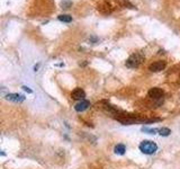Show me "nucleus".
I'll list each match as a JSON object with an SVG mask.
<instances>
[{"instance_id": "nucleus-1", "label": "nucleus", "mask_w": 180, "mask_h": 169, "mask_svg": "<svg viewBox=\"0 0 180 169\" xmlns=\"http://www.w3.org/2000/svg\"><path fill=\"white\" fill-rule=\"evenodd\" d=\"M139 149L141 150V152H143L144 154H153L157 152L158 150V145L153 141H150V140H144L142 141L139 145Z\"/></svg>"}, {"instance_id": "nucleus-2", "label": "nucleus", "mask_w": 180, "mask_h": 169, "mask_svg": "<svg viewBox=\"0 0 180 169\" xmlns=\"http://www.w3.org/2000/svg\"><path fill=\"white\" fill-rule=\"evenodd\" d=\"M144 60V56L142 55L141 53H135V54H132V55L126 60V67L128 68H137L140 64L142 63V61Z\"/></svg>"}, {"instance_id": "nucleus-3", "label": "nucleus", "mask_w": 180, "mask_h": 169, "mask_svg": "<svg viewBox=\"0 0 180 169\" xmlns=\"http://www.w3.org/2000/svg\"><path fill=\"white\" fill-rule=\"evenodd\" d=\"M164 68H165V62L162 61V60H159V61H155V62L151 63L150 67H149V70L152 72H159V71H162Z\"/></svg>"}, {"instance_id": "nucleus-4", "label": "nucleus", "mask_w": 180, "mask_h": 169, "mask_svg": "<svg viewBox=\"0 0 180 169\" xmlns=\"http://www.w3.org/2000/svg\"><path fill=\"white\" fill-rule=\"evenodd\" d=\"M149 97L152 98V99H160V98H162L163 95H164V92H163L162 89L160 88H152L149 90Z\"/></svg>"}, {"instance_id": "nucleus-5", "label": "nucleus", "mask_w": 180, "mask_h": 169, "mask_svg": "<svg viewBox=\"0 0 180 169\" xmlns=\"http://www.w3.org/2000/svg\"><path fill=\"white\" fill-rule=\"evenodd\" d=\"M71 97L73 98L74 101H83L86 97V92L81 88H76L73 92H71Z\"/></svg>"}, {"instance_id": "nucleus-6", "label": "nucleus", "mask_w": 180, "mask_h": 169, "mask_svg": "<svg viewBox=\"0 0 180 169\" xmlns=\"http://www.w3.org/2000/svg\"><path fill=\"white\" fill-rule=\"evenodd\" d=\"M6 99L14 101V103H21V101H25V97H24V95H21V94H8L6 96Z\"/></svg>"}, {"instance_id": "nucleus-7", "label": "nucleus", "mask_w": 180, "mask_h": 169, "mask_svg": "<svg viewBox=\"0 0 180 169\" xmlns=\"http://www.w3.org/2000/svg\"><path fill=\"white\" fill-rule=\"evenodd\" d=\"M89 106H90V103H89L88 101H85V99H83V101H80L79 103L74 106V110H77V112L81 113L83 112V110H86Z\"/></svg>"}, {"instance_id": "nucleus-8", "label": "nucleus", "mask_w": 180, "mask_h": 169, "mask_svg": "<svg viewBox=\"0 0 180 169\" xmlns=\"http://www.w3.org/2000/svg\"><path fill=\"white\" fill-rule=\"evenodd\" d=\"M114 151H115L116 154H124L125 151H126V147H125L124 144H122V143H119V144H117L115 147V149H114Z\"/></svg>"}, {"instance_id": "nucleus-9", "label": "nucleus", "mask_w": 180, "mask_h": 169, "mask_svg": "<svg viewBox=\"0 0 180 169\" xmlns=\"http://www.w3.org/2000/svg\"><path fill=\"white\" fill-rule=\"evenodd\" d=\"M170 133H171V130L168 128L159 129V134L160 135H162V137H168V135H170Z\"/></svg>"}, {"instance_id": "nucleus-10", "label": "nucleus", "mask_w": 180, "mask_h": 169, "mask_svg": "<svg viewBox=\"0 0 180 169\" xmlns=\"http://www.w3.org/2000/svg\"><path fill=\"white\" fill-rule=\"evenodd\" d=\"M59 21H63V23H70L72 21V17L70 15H59Z\"/></svg>"}, {"instance_id": "nucleus-11", "label": "nucleus", "mask_w": 180, "mask_h": 169, "mask_svg": "<svg viewBox=\"0 0 180 169\" xmlns=\"http://www.w3.org/2000/svg\"><path fill=\"white\" fill-rule=\"evenodd\" d=\"M143 132H148L150 134H157V132H159V129H148V128H143L142 129Z\"/></svg>"}, {"instance_id": "nucleus-12", "label": "nucleus", "mask_w": 180, "mask_h": 169, "mask_svg": "<svg viewBox=\"0 0 180 169\" xmlns=\"http://www.w3.org/2000/svg\"><path fill=\"white\" fill-rule=\"evenodd\" d=\"M23 89L25 90V92H30V94H32V89H30L28 87H26V86H23Z\"/></svg>"}]
</instances>
